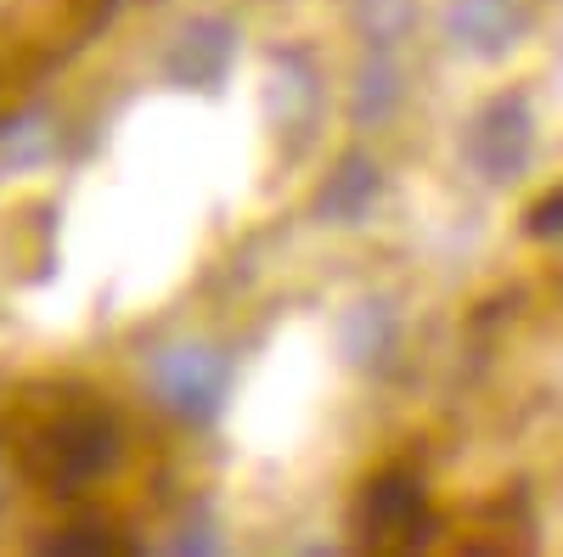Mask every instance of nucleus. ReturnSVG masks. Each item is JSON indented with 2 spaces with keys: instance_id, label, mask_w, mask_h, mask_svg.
<instances>
[{
  "instance_id": "3",
  "label": "nucleus",
  "mask_w": 563,
  "mask_h": 557,
  "mask_svg": "<svg viewBox=\"0 0 563 557\" xmlns=\"http://www.w3.org/2000/svg\"><path fill=\"white\" fill-rule=\"evenodd\" d=\"M113 450H119L113 423H102V416H63V423L40 434V474L57 490H74L85 479L108 474Z\"/></svg>"
},
{
  "instance_id": "7",
  "label": "nucleus",
  "mask_w": 563,
  "mask_h": 557,
  "mask_svg": "<svg viewBox=\"0 0 563 557\" xmlns=\"http://www.w3.org/2000/svg\"><path fill=\"white\" fill-rule=\"evenodd\" d=\"M372 198H378V164H372L366 153H350L333 175L321 180V192H316V220H361L372 209Z\"/></svg>"
},
{
  "instance_id": "6",
  "label": "nucleus",
  "mask_w": 563,
  "mask_h": 557,
  "mask_svg": "<svg viewBox=\"0 0 563 557\" xmlns=\"http://www.w3.org/2000/svg\"><path fill=\"white\" fill-rule=\"evenodd\" d=\"M445 29H451L456 45H467V52L496 57V52H507V45L525 34V12L512 7V0H451Z\"/></svg>"
},
{
  "instance_id": "2",
  "label": "nucleus",
  "mask_w": 563,
  "mask_h": 557,
  "mask_svg": "<svg viewBox=\"0 0 563 557\" xmlns=\"http://www.w3.org/2000/svg\"><path fill=\"white\" fill-rule=\"evenodd\" d=\"M153 394L186 423H209L225 400V360L203 344H175L153 360Z\"/></svg>"
},
{
  "instance_id": "5",
  "label": "nucleus",
  "mask_w": 563,
  "mask_h": 557,
  "mask_svg": "<svg viewBox=\"0 0 563 557\" xmlns=\"http://www.w3.org/2000/svg\"><path fill=\"white\" fill-rule=\"evenodd\" d=\"M231 52H238V29H231V18H192L169 57H164V74L180 85V90H214L231 68Z\"/></svg>"
},
{
  "instance_id": "11",
  "label": "nucleus",
  "mask_w": 563,
  "mask_h": 557,
  "mask_svg": "<svg viewBox=\"0 0 563 557\" xmlns=\"http://www.w3.org/2000/svg\"><path fill=\"white\" fill-rule=\"evenodd\" d=\"M536 231H541V237H552V231H563V192L552 198V203H541L536 209V220H530Z\"/></svg>"
},
{
  "instance_id": "1",
  "label": "nucleus",
  "mask_w": 563,
  "mask_h": 557,
  "mask_svg": "<svg viewBox=\"0 0 563 557\" xmlns=\"http://www.w3.org/2000/svg\"><path fill=\"white\" fill-rule=\"evenodd\" d=\"M530 147H536V119H530L525 97H496L485 113H474V124H467V164H474V175L490 180V186L519 180L525 164H530Z\"/></svg>"
},
{
  "instance_id": "8",
  "label": "nucleus",
  "mask_w": 563,
  "mask_h": 557,
  "mask_svg": "<svg viewBox=\"0 0 563 557\" xmlns=\"http://www.w3.org/2000/svg\"><path fill=\"white\" fill-rule=\"evenodd\" d=\"M316 113V79L299 57H282L276 63V85H271V119L276 124H288V119H305L310 124Z\"/></svg>"
},
{
  "instance_id": "4",
  "label": "nucleus",
  "mask_w": 563,
  "mask_h": 557,
  "mask_svg": "<svg viewBox=\"0 0 563 557\" xmlns=\"http://www.w3.org/2000/svg\"><path fill=\"white\" fill-rule=\"evenodd\" d=\"M429 535V495L417 474H384L361 495V541L366 546H422Z\"/></svg>"
},
{
  "instance_id": "9",
  "label": "nucleus",
  "mask_w": 563,
  "mask_h": 557,
  "mask_svg": "<svg viewBox=\"0 0 563 557\" xmlns=\"http://www.w3.org/2000/svg\"><path fill=\"white\" fill-rule=\"evenodd\" d=\"M395 338V315L384 310V304H361L355 315H350V333H344V349L355 355V360H378V349Z\"/></svg>"
},
{
  "instance_id": "10",
  "label": "nucleus",
  "mask_w": 563,
  "mask_h": 557,
  "mask_svg": "<svg viewBox=\"0 0 563 557\" xmlns=\"http://www.w3.org/2000/svg\"><path fill=\"white\" fill-rule=\"evenodd\" d=\"M400 97V79H395V63L389 57H372L366 63V79H361V119H384Z\"/></svg>"
}]
</instances>
